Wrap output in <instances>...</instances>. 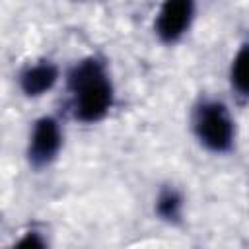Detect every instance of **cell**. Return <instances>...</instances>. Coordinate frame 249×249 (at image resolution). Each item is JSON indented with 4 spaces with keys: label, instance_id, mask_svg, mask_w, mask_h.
I'll return each instance as SVG.
<instances>
[{
    "label": "cell",
    "instance_id": "1",
    "mask_svg": "<svg viewBox=\"0 0 249 249\" xmlns=\"http://www.w3.org/2000/svg\"><path fill=\"white\" fill-rule=\"evenodd\" d=\"M68 93L76 121L86 124L103 121L115 103V88L107 64L99 56L78 60L68 72Z\"/></svg>",
    "mask_w": 249,
    "mask_h": 249
},
{
    "label": "cell",
    "instance_id": "2",
    "mask_svg": "<svg viewBox=\"0 0 249 249\" xmlns=\"http://www.w3.org/2000/svg\"><path fill=\"white\" fill-rule=\"evenodd\" d=\"M193 132L200 146L214 154H226L235 142V121L228 105L220 99H200L191 117Z\"/></svg>",
    "mask_w": 249,
    "mask_h": 249
},
{
    "label": "cell",
    "instance_id": "3",
    "mask_svg": "<svg viewBox=\"0 0 249 249\" xmlns=\"http://www.w3.org/2000/svg\"><path fill=\"white\" fill-rule=\"evenodd\" d=\"M62 148V128L60 123L45 115L33 123V130L29 134V144H27V161L35 169H43L51 165L58 152Z\"/></svg>",
    "mask_w": 249,
    "mask_h": 249
},
{
    "label": "cell",
    "instance_id": "4",
    "mask_svg": "<svg viewBox=\"0 0 249 249\" xmlns=\"http://www.w3.org/2000/svg\"><path fill=\"white\" fill-rule=\"evenodd\" d=\"M193 19H195V4L191 0L163 2L154 19V33L163 45H175L191 29Z\"/></svg>",
    "mask_w": 249,
    "mask_h": 249
},
{
    "label": "cell",
    "instance_id": "5",
    "mask_svg": "<svg viewBox=\"0 0 249 249\" xmlns=\"http://www.w3.org/2000/svg\"><path fill=\"white\" fill-rule=\"evenodd\" d=\"M19 89L27 97H39L53 89V86L58 80V66L51 60H39L33 64H27L19 72Z\"/></svg>",
    "mask_w": 249,
    "mask_h": 249
},
{
    "label": "cell",
    "instance_id": "6",
    "mask_svg": "<svg viewBox=\"0 0 249 249\" xmlns=\"http://www.w3.org/2000/svg\"><path fill=\"white\" fill-rule=\"evenodd\" d=\"M230 84L237 97L249 99V41L239 45V49L231 60Z\"/></svg>",
    "mask_w": 249,
    "mask_h": 249
},
{
    "label": "cell",
    "instance_id": "7",
    "mask_svg": "<svg viewBox=\"0 0 249 249\" xmlns=\"http://www.w3.org/2000/svg\"><path fill=\"white\" fill-rule=\"evenodd\" d=\"M156 214L169 224H177L183 218V196L181 193L171 187L165 185L160 189L158 196H156Z\"/></svg>",
    "mask_w": 249,
    "mask_h": 249
},
{
    "label": "cell",
    "instance_id": "8",
    "mask_svg": "<svg viewBox=\"0 0 249 249\" xmlns=\"http://www.w3.org/2000/svg\"><path fill=\"white\" fill-rule=\"evenodd\" d=\"M12 249H47V241L39 231H27L16 241Z\"/></svg>",
    "mask_w": 249,
    "mask_h": 249
}]
</instances>
